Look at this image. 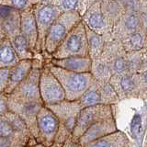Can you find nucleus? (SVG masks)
<instances>
[{
  "label": "nucleus",
  "instance_id": "f257e3e1",
  "mask_svg": "<svg viewBox=\"0 0 147 147\" xmlns=\"http://www.w3.org/2000/svg\"><path fill=\"white\" fill-rule=\"evenodd\" d=\"M45 65L49 68L51 73L56 77L62 86L65 100L77 101L81 96L96 82L90 73H74L63 70L46 62Z\"/></svg>",
  "mask_w": 147,
  "mask_h": 147
},
{
  "label": "nucleus",
  "instance_id": "f03ea898",
  "mask_svg": "<svg viewBox=\"0 0 147 147\" xmlns=\"http://www.w3.org/2000/svg\"><path fill=\"white\" fill-rule=\"evenodd\" d=\"M109 82L114 88L119 100L131 98L146 100L147 72L114 75L110 77Z\"/></svg>",
  "mask_w": 147,
  "mask_h": 147
},
{
  "label": "nucleus",
  "instance_id": "7ed1b4c3",
  "mask_svg": "<svg viewBox=\"0 0 147 147\" xmlns=\"http://www.w3.org/2000/svg\"><path fill=\"white\" fill-rule=\"evenodd\" d=\"M59 121V130L54 144L62 145L65 142L73 133L77 121L81 107L78 101L63 100L62 102L49 106Z\"/></svg>",
  "mask_w": 147,
  "mask_h": 147
},
{
  "label": "nucleus",
  "instance_id": "20e7f679",
  "mask_svg": "<svg viewBox=\"0 0 147 147\" xmlns=\"http://www.w3.org/2000/svg\"><path fill=\"white\" fill-rule=\"evenodd\" d=\"M81 21V17L76 12H63L50 28L44 41V55L49 58L73 28Z\"/></svg>",
  "mask_w": 147,
  "mask_h": 147
},
{
  "label": "nucleus",
  "instance_id": "39448f33",
  "mask_svg": "<svg viewBox=\"0 0 147 147\" xmlns=\"http://www.w3.org/2000/svg\"><path fill=\"white\" fill-rule=\"evenodd\" d=\"M71 56H88L86 30L81 21L73 28L50 58L62 59Z\"/></svg>",
  "mask_w": 147,
  "mask_h": 147
},
{
  "label": "nucleus",
  "instance_id": "423d86ee",
  "mask_svg": "<svg viewBox=\"0 0 147 147\" xmlns=\"http://www.w3.org/2000/svg\"><path fill=\"white\" fill-rule=\"evenodd\" d=\"M114 106L110 105H95L81 109L78 114L75 129L71 135L73 142H76L87 129L93 124L106 119L114 117Z\"/></svg>",
  "mask_w": 147,
  "mask_h": 147
},
{
  "label": "nucleus",
  "instance_id": "0eeeda50",
  "mask_svg": "<svg viewBox=\"0 0 147 147\" xmlns=\"http://www.w3.org/2000/svg\"><path fill=\"white\" fill-rule=\"evenodd\" d=\"M37 30H38V43L37 53L44 55V41L50 28L61 15L63 11L59 7L53 4H39L32 6Z\"/></svg>",
  "mask_w": 147,
  "mask_h": 147
},
{
  "label": "nucleus",
  "instance_id": "6e6552de",
  "mask_svg": "<svg viewBox=\"0 0 147 147\" xmlns=\"http://www.w3.org/2000/svg\"><path fill=\"white\" fill-rule=\"evenodd\" d=\"M43 63L37 59H34L33 66L27 77L18 85L13 92L8 95V98L24 101V102H36L41 101L39 89V82L40 71ZM42 102V101H41Z\"/></svg>",
  "mask_w": 147,
  "mask_h": 147
},
{
  "label": "nucleus",
  "instance_id": "1a4fd4ad",
  "mask_svg": "<svg viewBox=\"0 0 147 147\" xmlns=\"http://www.w3.org/2000/svg\"><path fill=\"white\" fill-rule=\"evenodd\" d=\"M77 101L81 109H84L95 105L114 106L121 100L109 82L96 81Z\"/></svg>",
  "mask_w": 147,
  "mask_h": 147
},
{
  "label": "nucleus",
  "instance_id": "9d476101",
  "mask_svg": "<svg viewBox=\"0 0 147 147\" xmlns=\"http://www.w3.org/2000/svg\"><path fill=\"white\" fill-rule=\"evenodd\" d=\"M59 130V121L49 108L42 106L37 114V144L44 147L54 144Z\"/></svg>",
  "mask_w": 147,
  "mask_h": 147
},
{
  "label": "nucleus",
  "instance_id": "9b49d317",
  "mask_svg": "<svg viewBox=\"0 0 147 147\" xmlns=\"http://www.w3.org/2000/svg\"><path fill=\"white\" fill-rule=\"evenodd\" d=\"M39 89L40 99L45 107L65 100V95L62 86L44 63L40 71Z\"/></svg>",
  "mask_w": 147,
  "mask_h": 147
},
{
  "label": "nucleus",
  "instance_id": "f8f14e48",
  "mask_svg": "<svg viewBox=\"0 0 147 147\" xmlns=\"http://www.w3.org/2000/svg\"><path fill=\"white\" fill-rule=\"evenodd\" d=\"M0 136L18 138L29 146L37 144L23 119L12 111L0 115Z\"/></svg>",
  "mask_w": 147,
  "mask_h": 147
},
{
  "label": "nucleus",
  "instance_id": "ddd939ff",
  "mask_svg": "<svg viewBox=\"0 0 147 147\" xmlns=\"http://www.w3.org/2000/svg\"><path fill=\"white\" fill-rule=\"evenodd\" d=\"M139 30H146V12H124L111 30L112 40H121L126 36Z\"/></svg>",
  "mask_w": 147,
  "mask_h": 147
},
{
  "label": "nucleus",
  "instance_id": "4468645a",
  "mask_svg": "<svg viewBox=\"0 0 147 147\" xmlns=\"http://www.w3.org/2000/svg\"><path fill=\"white\" fill-rule=\"evenodd\" d=\"M9 111L18 115L25 122L26 126L34 138L37 136V114L43 104L41 101L24 102L7 96Z\"/></svg>",
  "mask_w": 147,
  "mask_h": 147
},
{
  "label": "nucleus",
  "instance_id": "2eb2a0df",
  "mask_svg": "<svg viewBox=\"0 0 147 147\" xmlns=\"http://www.w3.org/2000/svg\"><path fill=\"white\" fill-rule=\"evenodd\" d=\"M127 53L123 50L119 40H110L107 41L100 57H102L111 69L112 75L127 73Z\"/></svg>",
  "mask_w": 147,
  "mask_h": 147
},
{
  "label": "nucleus",
  "instance_id": "dca6fc26",
  "mask_svg": "<svg viewBox=\"0 0 147 147\" xmlns=\"http://www.w3.org/2000/svg\"><path fill=\"white\" fill-rule=\"evenodd\" d=\"M81 22L86 28L99 35L111 33L112 28L109 25V23L101 13L99 0L92 4L86 9V11L81 16Z\"/></svg>",
  "mask_w": 147,
  "mask_h": 147
},
{
  "label": "nucleus",
  "instance_id": "f3484780",
  "mask_svg": "<svg viewBox=\"0 0 147 147\" xmlns=\"http://www.w3.org/2000/svg\"><path fill=\"white\" fill-rule=\"evenodd\" d=\"M118 130L119 129L117 127L115 117L106 119L90 126L76 141V144L80 147H84L86 144H88L89 142L98 140L99 138L112 133Z\"/></svg>",
  "mask_w": 147,
  "mask_h": 147
},
{
  "label": "nucleus",
  "instance_id": "a211bd4d",
  "mask_svg": "<svg viewBox=\"0 0 147 147\" xmlns=\"http://www.w3.org/2000/svg\"><path fill=\"white\" fill-rule=\"evenodd\" d=\"M20 33L28 40L34 55L37 54L38 30L32 7L20 12Z\"/></svg>",
  "mask_w": 147,
  "mask_h": 147
},
{
  "label": "nucleus",
  "instance_id": "6ab92c4d",
  "mask_svg": "<svg viewBox=\"0 0 147 147\" xmlns=\"http://www.w3.org/2000/svg\"><path fill=\"white\" fill-rule=\"evenodd\" d=\"M0 26L7 39L20 33V12L0 5Z\"/></svg>",
  "mask_w": 147,
  "mask_h": 147
},
{
  "label": "nucleus",
  "instance_id": "aec40b11",
  "mask_svg": "<svg viewBox=\"0 0 147 147\" xmlns=\"http://www.w3.org/2000/svg\"><path fill=\"white\" fill-rule=\"evenodd\" d=\"M51 64L74 73H90L92 60L89 56H71L62 59L49 58Z\"/></svg>",
  "mask_w": 147,
  "mask_h": 147
},
{
  "label": "nucleus",
  "instance_id": "412c9836",
  "mask_svg": "<svg viewBox=\"0 0 147 147\" xmlns=\"http://www.w3.org/2000/svg\"><path fill=\"white\" fill-rule=\"evenodd\" d=\"M33 61L32 60H20L16 65L10 67V73H9V81L5 94L7 96L10 95L13 90L25 79L29 75L30 70L33 66Z\"/></svg>",
  "mask_w": 147,
  "mask_h": 147
},
{
  "label": "nucleus",
  "instance_id": "4be33fe9",
  "mask_svg": "<svg viewBox=\"0 0 147 147\" xmlns=\"http://www.w3.org/2000/svg\"><path fill=\"white\" fill-rule=\"evenodd\" d=\"M84 147H133V144L125 132L118 130L89 142Z\"/></svg>",
  "mask_w": 147,
  "mask_h": 147
},
{
  "label": "nucleus",
  "instance_id": "5701e85b",
  "mask_svg": "<svg viewBox=\"0 0 147 147\" xmlns=\"http://www.w3.org/2000/svg\"><path fill=\"white\" fill-rule=\"evenodd\" d=\"M86 35V42H87V51H88V56L91 60L98 59L102 54L105 45L107 41L112 40L111 34L99 35L95 33L94 31L85 27Z\"/></svg>",
  "mask_w": 147,
  "mask_h": 147
},
{
  "label": "nucleus",
  "instance_id": "b1692460",
  "mask_svg": "<svg viewBox=\"0 0 147 147\" xmlns=\"http://www.w3.org/2000/svg\"><path fill=\"white\" fill-rule=\"evenodd\" d=\"M99 6L103 17L111 28L125 12L119 0H99Z\"/></svg>",
  "mask_w": 147,
  "mask_h": 147
},
{
  "label": "nucleus",
  "instance_id": "393cba45",
  "mask_svg": "<svg viewBox=\"0 0 147 147\" xmlns=\"http://www.w3.org/2000/svg\"><path fill=\"white\" fill-rule=\"evenodd\" d=\"M123 50L126 53L139 52L147 49V31L139 30L126 36L119 40Z\"/></svg>",
  "mask_w": 147,
  "mask_h": 147
},
{
  "label": "nucleus",
  "instance_id": "a878e982",
  "mask_svg": "<svg viewBox=\"0 0 147 147\" xmlns=\"http://www.w3.org/2000/svg\"><path fill=\"white\" fill-rule=\"evenodd\" d=\"M127 73L147 72V50L127 53Z\"/></svg>",
  "mask_w": 147,
  "mask_h": 147
},
{
  "label": "nucleus",
  "instance_id": "bb28decb",
  "mask_svg": "<svg viewBox=\"0 0 147 147\" xmlns=\"http://www.w3.org/2000/svg\"><path fill=\"white\" fill-rule=\"evenodd\" d=\"M20 61L10 40L5 38L0 43V68L13 67Z\"/></svg>",
  "mask_w": 147,
  "mask_h": 147
},
{
  "label": "nucleus",
  "instance_id": "cd10ccee",
  "mask_svg": "<svg viewBox=\"0 0 147 147\" xmlns=\"http://www.w3.org/2000/svg\"><path fill=\"white\" fill-rule=\"evenodd\" d=\"M90 74L98 82H109L113 76L109 63L102 57L92 60Z\"/></svg>",
  "mask_w": 147,
  "mask_h": 147
},
{
  "label": "nucleus",
  "instance_id": "c85d7f7f",
  "mask_svg": "<svg viewBox=\"0 0 147 147\" xmlns=\"http://www.w3.org/2000/svg\"><path fill=\"white\" fill-rule=\"evenodd\" d=\"M13 46L14 50L20 60H32L35 59V55L29 45L26 38L21 33H18L13 38L8 39Z\"/></svg>",
  "mask_w": 147,
  "mask_h": 147
},
{
  "label": "nucleus",
  "instance_id": "c756f323",
  "mask_svg": "<svg viewBox=\"0 0 147 147\" xmlns=\"http://www.w3.org/2000/svg\"><path fill=\"white\" fill-rule=\"evenodd\" d=\"M145 125H142V114L135 113L134 116L132 117V119L130 124V131L131 133V136L134 139L136 144L138 147H142V138L144 135L145 131Z\"/></svg>",
  "mask_w": 147,
  "mask_h": 147
},
{
  "label": "nucleus",
  "instance_id": "7c9ffc66",
  "mask_svg": "<svg viewBox=\"0 0 147 147\" xmlns=\"http://www.w3.org/2000/svg\"><path fill=\"white\" fill-rule=\"evenodd\" d=\"M125 12H146V0H119Z\"/></svg>",
  "mask_w": 147,
  "mask_h": 147
},
{
  "label": "nucleus",
  "instance_id": "2f4dec72",
  "mask_svg": "<svg viewBox=\"0 0 147 147\" xmlns=\"http://www.w3.org/2000/svg\"><path fill=\"white\" fill-rule=\"evenodd\" d=\"M0 5L13 8L18 12H22L26 9L32 7L28 0H0Z\"/></svg>",
  "mask_w": 147,
  "mask_h": 147
},
{
  "label": "nucleus",
  "instance_id": "473e14b6",
  "mask_svg": "<svg viewBox=\"0 0 147 147\" xmlns=\"http://www.w3.org/2000/svg\"><path fill=\"white\" fill-rule=\"evenodd\" d=\"M0 147H29V145L18 138L0 136Z\"/></svg>",
  "mask_w": 147,
  "mask_h": 147
},
{
  "label": "nucleus",
  "instance_id": "72a5a7b5",
  "mask_svg": "<svg viewBox=\"0 0 147 147\" xmlns=\"http://www.w3.org/2000/svg\"><path fill=\"white\" fill-rule=\"evenodd\" d=\"M10 68H0V93H4L6 91L8 81Z\"/></svg>",
  "mask_w": 147,
  "mask_h": 147
},
{
  "label": "nucleus",
  "instance_id": "f704fd0d",
  "mask_svg": "<svg viewBox=\"0 0 147 147\" xmlns=\"http://www.w3.org/2000/svg\"><path fill=\"white\" fill-rule=\"evenodd\" d=\"M8 111L7 96L4 93H0V115H4Z\"/></svg>",
  "mask_w": 147,
  "mask_h": 147
},
{
  "label": "nucleus",
  "instance_id": "c9c22d12",
  "mask_svg": "<svg viewBox=\"0 0 147 147\" xmlns=\"http://www.w3.org/2000/svg\"><path fill=\"white\" fill-rule=\"evenodd\" d=\"M31 6H35V5L39 4H51L52 0H28Z\"/></svg>",
  "mask_w": 147,
  "mask_h": 147
},
{
  "label": "nucleus",
  "instance_id": "e433bc0d",
  "mask_svg": "<svg viewBox=\"0 0 147 147\" xmlns=\"http://www.w3.org/2000/svg\"><path fill=\"white\" fill-rule=\"evenodd\" d=\"M5 38H6V36H5L4 32H3V30H2V29H1V26H0V43L2 42L3 40H4Z\"/></svg>",
  "mask_w": 147,
  "mask_h": 147
}]
</instances>
